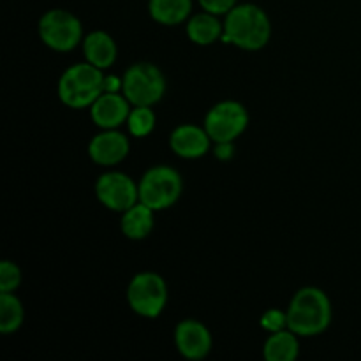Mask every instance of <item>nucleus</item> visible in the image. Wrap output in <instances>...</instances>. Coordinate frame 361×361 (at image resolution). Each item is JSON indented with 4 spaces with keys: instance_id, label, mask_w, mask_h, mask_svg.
I'll return each mask as SVG.
<instances>
[{
    "instance_id": "1",
    "label": "nucleus",
    "mask_w": 361,
    "mask_h": 361,
    "mask_svg": "<svg viewBox=\"0 0 361 361\" xmlns=\"http://www.w3.org/2000/svg\"><path fill=\"white\" fill-rule=\"evenodd\" d=\"M271 23L268 14L254 4H236L224 21L222 41L247 51H257L270 41Z\"/></svg>"
},
{
    "instance_id": "2",
    "label": "nucleus",
    "mask_w": 361,
    "mask_h": 361,
    "mask_svg": "<svg viewBox=\"0 0 361 361\" xmlns=\"http://www.w3.org/2000/svg\"><path fill=\"white\" fill-rule=\"evenodd\" d=\"M288 328L298 337H316L331 323L330 298L319 288H302L289 303Z\"/></svg>"
},
{
    "instance_id": "3",
    "label": "nucleus",
    "mask_w": 361,
    "mask_h": 361,
    "mask_svg": "<svg viewBox=\"0 0 361 361\" xmlns=\"http://www.w3.org/2000/svg\"><path fill=\"white\" fill-rule=\"evenodd\" d=\"M102 69L90 62L74 63L59 80V97L66 106L74 109L90 108L104 92Z\"/></svg>"
},
{
    "instance_id": "4",
    "label": "nucleus",
    "mask_w": 361,
    "mask_h": 361,
    "mask_svg": "<svg viewBox=\"0 0 361 361\" xmlns=\"http://www.w3.org/2000/svg\"><path fill=\"white\" fill-rule=\"evenodd\" d=\"M140 185V201L152 210L162 212L180 200L183 180L176 169L169 166H154L143 175Z\"/></svg>"
},
{
    "instance_id": "5",
    "label": "nucleus",
    "mask_w": 361,
    "mask_h": 361,
    "mask_svg": "<svg viewBox=\"0 0 361 361\" xmlns=\"http://www.w3.org/2000/svg\"><path fill=\"white\" fill-rule=\"evenodd\" d=\"M122 80V94L133 106H154L164 97L166 78L154 63H133L126 71Z\"/></svg>"
},
{
    "instance_id": "6",
    "label": "nucleus",
    "mask_w": 361,
    "mask_h": 361,
    "mask_svg": "<svg viewBox=\"0 0 361 361\" xmlns=\"http://www.w3.org/2000/svg\"><path fill=\"white\" fill-rule=\"evenodd\" d=\"M127 302L137 316L155 319L168 303V286L164 279L154 271H141L134 275L127 286Z\"/></svg>"
},
{
    "instance_id": "7",
    "label": "nucleus",
    "mask_w": 361,
    "mask_h": 361,
    "mask_svg": "<svg viewBox=\"0 0 361 361\" xmlns=\"http://www.w3.org/2000/svg\"><path fill=\"white\" fill-rule=\"evenodd\" d=\"M39 37L55 51H71L83 39L81 21L66 9H51L39 20Z\"/></svg>"
},
{
    "instance_id": "8",
    "label": "nucleus",
    "mask_w": 361,
    "mask_h": 361,
    "mask_svg": "<svg viewBox=\"0 0 361 361\" xmlns=\"http://www.w3.org/2000/svg\"><path fill=\"white\" fill-rule=\"evenodd\" d=\"M249 126V113L238 101L217 102L204 116V129L214 143H233Z\"/></svg>"
},
{
    "instance_id": "9",
    "label": "nucleus",
    "mask_w": 361,
    "mask_h": 361,
    "mask_svg": "<svg viewBox=\"0 0 361 361\" xmlns=\"http://www.w3.org/2000/svg\"><path fill=\"white\" fill-rule=\"evenodd\" d=\"M95 196L108 210L123 214L140 201V185L126 173L108 171L99 176Z\"/></svg>"
},
{
    "instance_id": "10",
    "label": "nucleus",
    "mask_w": 361,
    "mask_h": 361,
    "mask_svg": "<svg viewBox=\"0 0 361 361\" xmlns=\"http://www.w3.org/2000/svg\"><path fill=\"white\" fill-rule=\"evenodd\" d=\"M175 345L187 360H203L212 351V334L203 323L185 319L176 324Z\"/></svg>"
},
{
    "instance_id": "11",
    "label": "nucleus",
    "mask_w": 361,
    "mask_h": 361,
    "mask_svg": "<svg viewBox=\"0 0 361 361\" xmlns=\"http://www.w3.org/2000/svg\"><path fill=\"white\" fill-rule=\"evenodd\" d=\"M129 140L116 129H104L101 134H95L88 143V155L99 166L120 164L129 155Z\"/></svg>"
},
{
    "instance_id": "12",
    "label": "nucleus",
    "mask_w": 361,
    "mask_h": 361,
    "mask_svg": "<svg viewBox=\"0 0 361 361\" xmlns=\"http://www.w3.org/2000/svg\"><path fill=\"white\" fill-rule=\"evenodd\" d=\"M130 106L122 92H102L90 106V116L101 129H118L129 118Z\"/></svg>"
},
{
    "instance_id": "13",
    "label": "nucleus",
    "mask_w": 361,
    "mask_h": 361,
    "mask_svg": "<svg viewBox=\"0 0 361 361\" xmlns=\"http://www.w3.org/2000/svg\"><path fill=\"white\" fill-rule=\"evenodd\" d=\"M212 137L208 136L204 127L183 123L178 126L169 136V147L178 157L197 159L203 157L210 150Z\"/></svg>"
},
{
    "instance_id": "14",
    "label": "nucleus",
    "mask_w": 361,
    "mask_h": 361,
    "mask_svg": "<svg viewBox=\"0 0 361 361\" xmlns=\"http://www.w3.org/2000/svg\"><path fill=\"white\" fill-rule=\"evenodd\" d=\"M83 53L87 62L99 69H108L116 60V44L109 34L102 30L90 32L83 39Z\"/></svg>"
},
{
    "instance_id": "15",
    "label": "nucleus",
    "mask_w": 361,
    "mask_h": 361,
    "mask_svg": "<svg viewBox=\"0 0 361 361\" xmlns=\"http://www.w3.org/2000/svg\"><path fill=\"white\" fill-rule=\"evenodd\" d=\"M154 212L155 210H152L150 207H147L141 201H137L134 207L123 212L122 219H120V228H122L123 235L129 240L147 238L155 224Z\"/></svg>"
},
{
    "instance_id": "16",
    "label": "nucleus",
    "mask_w": 361,
    "mask_h": 361,
    "mask_svg": "<svg viewBox=\"0 0 361 361\" xmlns=\"http://www.w3.org/2000/svg\"><path fill=\"white\" fill-rule=\"evenodd\" d=\"M224 34V23H221L217 14H212L208 11L197 13L187 21V35L192 42L200 46L214 44L215 41L222 39Z\"/></svg>"
},
{
    "instance_id": "17",
    "label": "nucleus",
    "mask_w": 361,
    "mask_h": 361,
    "mask_svg": "<svg viewBox=\"0 0 361 361\" xmlns=\"http://www.w3.org/2000/svg\"><path fill=\"white\" fill-rule=\"evenodd\" d=\"M298 335L289 328L271 334L263 345V358L267 361H293L298 358Z\"/></svg>"
},
{
    "instance_id": "18",
    "label": "nucleus",
    "mask_w": 361,
    "mask_h": 361,
    "mask_svg": "<svg viewBox=\"0 0 361 361\" xmlns=\"http://www.w3.org/2000/svg\"><path fill=\"white\" fill-rule=\"evenodd\" d=\"M192 11V0H148V13L157 23L175 27L183 23Z\"/></svg>"
},
{
    "instance_id": "19",
    "label": "nucleus",
    "mask_w": 361,
    "mask_h": 361,
    "mask_svg": "<svg viewBox=\"0 0 361 361\" xmlns=\"http://www.w3.org/2000/svg\"><path fill=\"white\" fill-rule=\"evenodd\" d=\"M23 305L14 293H0V331L14 334L23 323Z\"/></svg>"
},
{
    "instance_id": "20",
    "label": "nucleus",
    "mask_w": 361,
    "mask_h": 361,
    "mask_svg": "<svg viewBox=\"0 0 361 361\" xmlns=\"http://www.w3.org/2000/svg\"><path fill=\"white\" fill-rule=\"evenodd\" d=\"M130 136L145 137L155 129V113L150 106H134L127 118Z\"/></svg>"
},
{
    "instance_id": "21",
    "label": "nucleus",
    "mask_w": 361,
    "mask_h": 361,
    "mask_svg": "<svg viewBox=\"0 0 361 361\" xmlns=\"http://www.w3.org/2000/svg\"><path fill=\"white\" fill-rule=\"evenodd\" d=\"M21 284V270L13 261L0 263V293H14Z\"/></svg>"
},
{
    "instance_id": "22",
    "label": "nucleus",
    "mask_w": 361,
    "mask_h": 361,
    "mask_svg": "<svg viewBox=\"0 0 361 361\" xmlns=\"http://www.w3.org/2000/svg\"><path fill=\"white\" fill-rule=\"evenodd\" d=\"M261 326L270 334L281 331L288 328V314L279 309H270L261 316Z\"/></svg>"
},
{
    "instance_id": "23",
    "label": "nucleus",
    "mask_w": 361,
    "mask_h": 361,
    "mask_svg": "<svg viewBox=\"0 0 361 361\" xmlns=\"http://www.w3.org/2000/svg\"><path fill=\"white\" fill-rule=\"evenodd\" d=\"M197 2L203 7V11L221 16V14H228L238 0H197Z\"/></svg>"
},
{
    "instance_id": "24",
    "label": "nucleus",
    "mask_w": 361,
    "mask_h": 361,
    "mask_svg": "<svg viewBox=\"0 0 361 361\" xmlns=\"http://www.w3.org/2000/svg\"><path fill=\"white\" fill-rule=\"evenodd\" d=\"M214 154L221 161H229L235 154V147H233V143H215Z\"/></svg>"
},
{
    "instance_id": "25",
    "label": "nucleus",
    "mask_w": 361,
    "mask_h": 361,
    "mask_svg": "<svg viewBox=\"0 0 361 361\" xmlns=\"http://www.w3.org/2000/svg\"><path fill=\"white\" fill-rule=\"evenodd\" d=\"M104 92H122L123 80L118 76H104V85H102Z\"/></svg>"
}]
</instances>
